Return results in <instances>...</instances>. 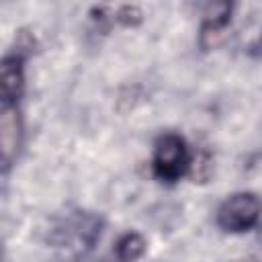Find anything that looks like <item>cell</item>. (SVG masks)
I'll return each mask as SVG.
<instances>
[{"instance_id": "obj_1", "label": "cell", "mask_w": 262, "mask_h": 262, "mask_svg": "<svg viewBox=\"0 0 262 262\" xmlns=\"http://www.w3.org/2000/svg\"><path fill=\"white\" fill-rule=\"evenodd\" d=\"M188 166H190V151L180 135L164 133L162 137H158L154 145L151 168L162 182H176L182 174L188 172Z\"/></svg>"}, {"instance_id": "obj_2", "label": "cell", "mask_w": 262, "mask_h": 262, "mask_svg": "<svg viewBox=\"0 0 262 262\" xmlns=\"http://www.w3.org/2000/svg\"><path fill=\"white\" fill-rule=\"evenodd\" d=\"M262 215V203L254 192H233L217 209V225L229 233L252 229Z\"/></svg>"}, {"instance_id": "obj_3", "label": "cell", "mask_w": 262, "mask_h": 262, "mask_svg": "<svg viewBox=\"0 0 262 262\" xmlns=\"http://www.w3.org/2000/svg\"><path fill=\"white\" fill-rule=\"evenodd\" d=\"M100 233H102L100 217L86 211H78L74 217H70V221H66V225H59L53 231L51 244L63 246V248L66 246L74 248L72 244H76V248L80 250H90L100 239Z\"/></svg>"}, {"instance_id": "obj_4", "label": "cell", "mask_w": 262, "mask_h": 262, "mask_svg": "<svg viewBox=\"0 0 262 262\" xmlns=\"http://www.w3.org/2000/svg\"><path fill=\"white\" fill-rule=\"evenodd\" d=\"M233 4L235 0H209L207 2L205 12H203L201 39H199L203 49H215L225 41Z\"/></svg>"}, {"instance_id": "obj_5", "label": "cell", "mask_w": 262, "mask_h": 262, "mask_svg": "<svg viewBox=\"0 0 262 262\" xmlns=\"http://www.w3.org/2000/svg\"><path fill=\"white\" fill-rule=\"evenodd\" d=\"M23 141V121L16 104H2L0 117V151H2V170L8 172L12 162L18 156Z\"/></svg>"}, {"instance_id": "obj_6", "label": "cell", "mask_w": 262, "mask_h": 262, "mask_svg": "<svg viewBox=\"0 0 262 262\" xmlns=\"http://www.w3.org/2000/svg\"><path fill=\"white\" fill-rule=\"evenodd\" d=\"M25 55L10 53L2 59V104H16L25 90Z\"/></svg>"}, {"instance_id": "obj_7", "label": "cell", "mask_w": 262, "mask_h": 262, "mask_svg": "<svg viewBox=\"0 0 262 262\" xmlns=\"http://www.w3.org/2000/svg\"><path fill=\"white\" fill-rule=\"evenodd\" d=\"M145 246L147 244H145L143 235H139L137 231H127L117 239L115 254H117L119 260H125V262L127 260H137L145 254Z\"/></svg>"}, {"instance_id": "obj_8", "label": "cell", "mask_w": 262, "mask_h": 262, "mask_svg": "<svg viewBox=\"0 0 262 262\" xmlns=\"http://www.w3.org/2000/svg\"><path fill=\"white\" fill-rule=\"evenodd\" d=\"M211 172H213V158H211V154L201 151L194 158H190L188 174H190L192 182H207Z\"/></svg>"}, {"instance_id": "obj_9", "label": "cell", "mask_w": 262, "mask_h": 262, "mask_svg": "<svg viewBox=\"0 0 262 262\" xmlns=\"http://www.w3.org/2000/svg\"><path fill=\"white\" fill-rule=\"evenodd\" d=\"M115 18H117V23L123 25V27H139V25L143 23V12H141V8L135 6V4H125V6H121V8L117 10Z\"/></svg>"}, {"instance_id": "obj_10", "label": "cell", "mask_w": 262, "mask_h": 262, "mask_svg": "<svg viewBox=\"0 0 262 262\" xmlns=\"http://www.w3.org/2000/svg\"><path fill=\"white\" fill-rule=\"evenodd\" d=\"M258 244L262 246V227H260V231H258Z\"/></svg>"}]
</instances>
